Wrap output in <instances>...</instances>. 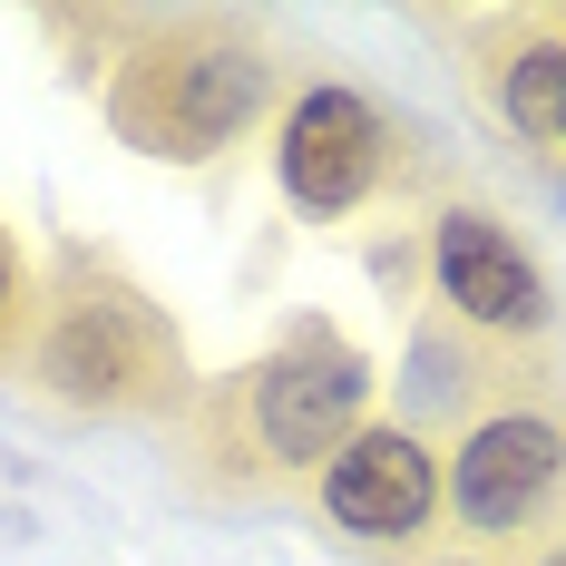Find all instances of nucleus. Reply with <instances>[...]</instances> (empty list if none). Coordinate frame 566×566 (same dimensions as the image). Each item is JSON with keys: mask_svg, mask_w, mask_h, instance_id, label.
Wrapping results in <instances>:
<instances>
[{"mask_svg": "<svg viewBox=\"0 0 566 566\" xmlns=\"http://www.w3.org/2000/svg\"><path fill=\"white\" fill-rule=\"evenodd\" d=\"M264 98H274L264 40H244L234 20H176L117 69L108 117L147 157H216L264 117Z\"/></svg>", "mask_w": 566, "mask_h": 566, "instance_id": "f257e3e1", "label": "nucleus"}, {"mask_svg": "<svg viewBox=\"0 0 566 566\" xmlns=\"http://www.w3.org/2000/svg\"><path fill=\"white\" fill-rule=\"evenodd\" d=\"M361 410H371V361L323 323H303L283 352H264L234 381V430L264 479H323L361 440Z\"/></svg>", "mask_w": 566, "mask_h": 566, "instance_id": "f03ea898", "label": "nucleus"}, {"mask_svg": "<svg viewBox=\"0 0 566 566\" xmlns=\"http://www.w3.org/2000/svg\"><path fill=\"white\" fill-rule=\"evenodd\" d=\"M30 381L69 410H147L176 391V342L147 313V293H127L108 274H78L40 323Z\"/></svg>", "mask_w": 566, "mask_h": 566, "instance_id": "7ed1b4c3", "label": "nucleus"}, {"mask_svg": "<svg viewBox=\"0 0 566 566\" xmlns=\"http://www.w3.org/2000/svg\"><path fill=\"white\" fill-rule=\"evenodd\" d=\"M566 499V420L557 410H469L459 420V450L440 459V509L469 527V537H517L537 517H557Z\"/></svg>", "mask_w": 566, "mask_h": 566, "instance_id": "20e7f679", "label": "nucleus"}, {"mask_svg": "<svg viewBox=\"0 0 566 566\" xmlns=\"http://www.w3.org/2000/svg\"><path fill=\"white\" fill-rule=\"evenodd\" d=\"M274 167H283V196L303 206V216H352L381 167H391V127L381 108L361 98V88H303L293 108H283V137H274Z\"/></svg>", "mask_w": 566, "mask_h": 566, "instance_id": "39448f33", "label": "nucleus"}, {"mask_svg": "<svg viewBox=\"0 0 566 566\" xmlns=\"http://www.w3.org/2000/svg\"><path fill=\"white\" fill-rule=\"evenodd\" d=\"M430 274H440V303L469 333H489V342H537L547 333V274L527 264V244L499 216L450 206L430 226Z\"/></svg>", "mask_w": 566, "mask_h": 566, "instance_id": "423d86ee", "label": "nucleus"}, {"mask_svg": "<svg viewBox=\"0 0 566 566\" xmlns=\"http://www.w3.org/2000/svg\"><path fill=\"white\" fill-rule=\"evenodd\" d=\"M313 499H323V517L333 527H352V537H420L430 517H440V450L420 440V430H361L352 450L313 479Z\"/></svg>", "mask_w": 566, "mask_h": 566, "instance_id": "0eeeda50", "label": "nucleus"}, {"mask_svg": "<svg viewBox=\"0 0 566 566\" xmlns=\"http://www.w3.org/2000/svg\"><path fill=\"white\" fill-rule=\"evenodd\" d=\"M479 88L499 98L517 137H566V10H537V20H509L499 59L479 69Z\"/></svg>", "mask_w": 566, "mask_h": 566, "instance_id": "6e6552de", "label": "nucleus"}, {"mask_svg": "<svg viewBox=\"0 0 566 566\" xmlns=\"http://www.w3.org/2000/svg\"><path fill=\"white\" fill-rule=\"evenodd\" d=\"M20 313V274H10V244H0V323Z\"/></svg>", "mask_w": 566, "mask_h": 566, "instance_id": "1a4fd4ad", "label": "nucleus"}, {"mask_svg": "<svg viewBox=\"0 0 566 566\" xmlns=\"http://www.w3.org/2000/svg\"><path fill=\"white\" fill-rule=\"evenodd\" d=\"M537 566H566V537H557V547H547V557H537Z\"/></svg>", "mask_w": 566, "mask_h": 566, "instance_id": "9d476101", "label": "nucleus"}]
</instances>
